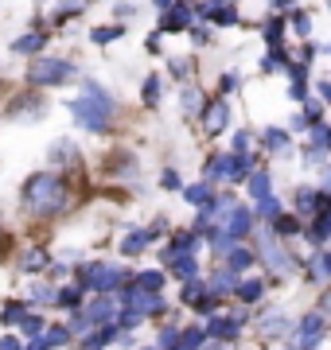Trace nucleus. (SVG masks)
<instances>
[{"instance_id":"nucleus-1","label":"nucleus","mask_w":331,"mask_h":350,"mask_svg":"<svg viewBox=\"0 0 331 350\" xmlns=\"http://www.w3.org/2000/svg\"><path fill=\"white\" fill-rule=\"evenodd\" d=\"M66 202H70V187H66L63 175L36 172V175L24 179V206L36 214V218H55V214H63Z\"/></svg>"},{"instance_id":"nucleus-2","label":"nucleus","mask_w":331,"mask_h":350,"mask_svg":"<svg viewBox=\"0 0 331 350\" xmlns=\"http://www.w3.org/2000/svg\"><path fill=\"white\" fill-rule=\"evenodd\" d=\"M70 113H75V121L86 129V133H109V125H114V113H117V101L105 94V86L86 82L82 98L70 101Z\"/></svg>"},{"instance_id":"nucleus-3","label":"nucleus","mask_w":331,"mask_h":350,"mask_svg":"<svg viewBox=\"0 0 331 350\" xmlns=\"http://www.w3.org/2000/svg\"><path fill=\"white\" fill-rule=\"evenodd\" d=\"M129 280H133V273H129V269H121V265H114V261H94V265H86V269L78 273V284H82V288H94L98 296L121 292Z\"/></svg>"},{"instance_id":"nucleus-4","label":"nucleus","mask_w":331,"mask_h":350,"mask_svg":"<svg viewBox=\"0 0 331 350\" xmlns=\"http://www.w3.org/2000/svg\"><path fill=\"white\" fill-rule=\"evenodd\" d=\"M27 82L31 86H63L70 78H78L75 63H66V59H55V55H36L31 63H27Z\"/></svg>"},{"instance_id":"nucleus-5","label":"nucleus","mask_w":331,"mask_h":350,"mask_svg":"<svg viewBox=\"0 0 331 350\" xmlns=\"http://www.w3.org/2000/svg\"><path fill=\"white\" fill-rule=\"evenodd\" d=\"M121 312H133L140 315V319H148V315H164L168 304L160 300V292H148V288H140L129 280L125 288H121Z\"/></svg>"},{"instance_id":"nucleus-6","label":"nucleus","mask_w":331,"mask_h":350,"mask_svg":"<svg viewBox=\"0 0 331 350\" xmlns=\"http://www.w3.org/2000/svg\"><path fill=\"white\" fill-rule=\"evenodd\" d=\"M114 315H117V300H114V296H94L82 312H75L70 331H94V327H105V323H114Z\"/></svg>"},{"instance_id":"nucleus-7","label":"nucleus","mask_w":331,"mask_h":350,"mask_svg":"<svg viewBox=\"0 0 331 350\" xmlns=\"http://www.w3.org/2000/svg\"><path fill=\"white\" fill-rule=\"evenodd\" d=\"M323 331H328V315L323 312L304 315V319H300V331H296V338H293V350H316Z\"/></svg>"},{"instance_id":"nucleus-8","label":"nucleus","mask_w":331,"mask_h":350,"mask_svg":"<svg viewBox=\"0 0 331 350\" xmlns=\"http://www.w3.org/2000/svg\"><path fill=\"white\" fill-rule=\"evenodd\" d=\"M254 226H257V214L250 211V206H242V202H234V211L218 222V230H226L234 241H242V238H250V234H254Z\"/></svg>"},{"instance_id":"nucleus-9","label":"nucleus","mask_w":331,"mask_h":350,"mask_svg":"<svg viewBox=\"0 0 331 350\" xmlns=\"http://www.w3.org/2000/svg\"><path fill=\"white\" fill-rule=\"evenodd\" d=\"M191 24H195V8H191V0H176V4H172V8H164V16H160V31H164V36L187 31Z\"/></svg>"},{"instance_id":"nucleus-10","label":"nucleus","mask_w":331,"mask_h":350,"mask_svg":"<svg viewBox=\"0 0 331 350\" xmlns=\"http://www.w3.org/2000/svg\"><path fill=\"white\" fill-rule=\"evenodd\" d=\"M257 257H261V261L273 269V276H277V273H280V276L296 273V261L284 253V245H277V241H273V234H265V238H261V253H257Z\"/></svg>"},{"instance_id":"nucleus-11","label":"nucleus","mask_w":331,"mask_h":350,"mask_svg":"<svg viewBox=\"0 0 331 350\" xmlns=\"http://www.w3.org/2000/svg\"><path fill=\"white\" fill-rule=\"evenodd\" d=\"M203 129L207 133H226L230 129V101L226 98L211 101V105L203 109Z\"/></svg>"},{"instance_id":"nucleus-12","label":"nucleus","mask_w":331,"mask_h":350,"mask_svg":"<svg viewBox=\"0 0 331 350\" xmlns=\"http://www.w3.org/2000/svg\"><path fill=\"white\" fill-rule=\"evenodd\" d=\"M203 179L215 187V183H230V152H218L203 163Z\"/></svg>"},{"instance_id":"nucleus-13","label":"nucleus","mask_w":331,"mask_h":350,"mask_svg":"<svg viewBox=\"0 0 331 350\" xmlns=\"http://www.w3.org/2000/svg\"><path fill=\"white\" fill-rule=\"evenodd\" d=\"M254 261H257V253L250 250V245H242V241H234V250L222 257V265H226L230 273H246V269H250Z\"/></svg>"},{"instance_id":"nucleus-14","label":"nucleus","mask_w":331,"mask_h":350,"mask_svg":"<svg viewBox=\"0 0 331 350\" xmlns=\"http://www.w3.org/2000/svg\"><path fill=\"white\" fill-rule=\"evenodd\" d=\"M304 238L312 241V245H323V241L331 238V206H323V211L316 214V222L304 226Z\"/></svg>"},{"instance_id":"nucleus-15","label":"nucleus","mask_w":331,"mask_h":350,"mask_svg":"<svg viewBox=\"0 0 331 350\" xmlns=\"http://www.w3.org/2000/svg\"><path fill=\"white\" fill-rule=\"evenodd\" d=\"M234 288H238V273H230L226 265H222V269H215V276H211V284H207V292L222 300V296H230Z\"/></svg>"},{"instance_id":"nucleus-16","label":"nucleus","mask_w":331,"mask_h":350,"mask_svg":"<svg viewBox=\"0 0 331 350\" xmlns=\"http://www.w3.org/2000/svg\"><path fill=\"white\" fill-rule=\"evenodd\" d=\"M195 250H199V234H176V238H172V245L164 250V261L172 265L176 257H183V253H195Z\"/></svg>"},{"instance_id":"nucleus-17","label":"nucleus","mask_w":331,"mask_h":350,"mask_svg":"<svg viewBox=\"0 0 331 350\" xmlns=\"http://www.w3.org/2000/svg\"><path fill=\"white\" fill-rule=\"evenodd\" d=\"M254 167H257L254 156H246V152H230V183H246Z\"/></svg>"},{"instance_id":"nucleus-18","label":"nucleus","mask_w":331,"mask_h":350,"mask_svg":"<svg viewBox=\"0 0 331 350\" xmlns=\"http://www.w3.org/2000/svg\"><path fill=\"white\" fill-rule=\"evenodd\" d=\"M148 241H153L148 230H129L125 238H121V253H125V257H137V253L148 250Z\"/></svg>"},{"instance_id":"nucleus-19","label":"nucleus","mask_w":331,"mask_h":350,"mask_svg":"<svg viewBox=\"0 0 331 350\" xmlns=\"http://www.w3.org/2000/svg\"><path fill=\"white\" fill-rule=\"evenodd\" d=\"M246 183H250V199H269V195H273V179H269V172H250V179H246Z\"/></svg>"},{"instance_id":"nucleus-20","label":"nucleus","mask_w":331,"mask_h":350,"mask_svg":"<svg viewBox=\"0 0 331 350\" xmlns=\"http://www.w3.org/2000/svg\"><path fill=\"white\" fill-rule=\"evenodd\" d=\"M183 199L203 211V206H211V199H215V187H211L207 179H203V183H191V187H183Z\"/></svg>"},{"instance_id":"nucleus-21","label":"nucleus","mask_w":331,"mask_h":350,"mask_svg":"<svg viewBox=\"0 0 331 350\" xmlns=\"http://www.w3.org/2000/svg\"><path fill=\"white\" fill-rule=\"evenodd\" d=\"M179 109H183V113H199V109H203V90L183 82V86H179Z\"/></svg>"},{"instance_id":"nucleus-22","label":"nucleus","mask_w":331,"mask_h":350,"mask_svg":"<svg viewBox=\"0 0 331 350\" xmlns=\"http://www.w3.org/2000/svg\"><path fill=\"white\" fill-rule=\"evenodd\" d=\"M261 292H265V280H257V276H250V280H238V288H234V296L246 304H257L261 300Z\"/></svg>"},{"instance_id":"nucleus-23","label":"nucleus","mask_w":331,"mask_h":350,"mask_svg":"<svg viewBox=\"0 0 331 350\" xmlns=\"http://www.w3.org/2000/svg\"><path fill=\"white\" fill-rule=\"evenodd\" d=\"M265 148L273 156H289L293 152V140H289V133H280V129H265Z\"/></svg>"},{"instance_id":"nucleus-24","label":"nucleus","mask_w":331,"mask_h":350,"mask_svg":"<svg viewBox=\"0 0 331 350\" xmlns=\"http://www.w3.org/2000/svg\"><path fill=\"white\" fill-rule=\"evenodd\" d=\"M43 43H47V36H43V31H31V36L16 39L12 51H16V55H39V51H43Z\"/></svg>"},{"instance_id":"nucleus-25","label":"nucleus","mask_w":331,"mask_h":350,"mask_svg":"<svg viewBox=\"0 0 331 350\" xmlns=\"http://www.w3.org/2000/svg\"><path fill=\"white\" fill-rule=\"evenodd\" d=\"M160 94H164V78L148 75L144 78V86H140V101H144V105H160Z\"/></svg>"},{"instance_id":"nucleus-26","label":"nucleus","mask_w":331,"mask_h":350,"mask_svg":"<svg viewBox=\"0 0 331 350\" xmlns=\"http://www.w3.org/2000/svg\"><path fill=\"white\" fill-rule=\"evenodd\" d=\"M269 226H273V234H280V238H293V234H300V230H304L296 214H277Z\"/></svg>"},{"instance_id":"nucleus-27","label":"nucleus","mask_w":331,"mask_h":350,"mask_svg":"<svg viewBox=\"0 0 331 350\" xmlns=\"http://www.w3.org/2000/svg\"><path fill=\"white\" fill-rule=\"evenodd\" d=\"M172 273H176L179 280H195V276H199V261H195V253L176 257V261H172Z\"/></svg>"},{"instance_id":"nucleus-28","label":"nucleus","mask_w":331,"mask_h":350,"mask_svg":"<svg viewBox=\"0 0 331 350\" xmlns=\"http://www.w3.org/2000/svg\"><path fill=\"white\" fill-rule=\"evenodd\" d=\"M75 156H78V148L70 140H55L51 148H47V160L51 163H75Z\"/></svg>"},{"instance_id":"nucleus-29","label":"nucleus","mask_w":331,"mask_h":350,"mask_svg":"<svg viewBox=\"0 0 331 350\" xmlns=\"http://www.w3.org/2000/svg\"><path fill=\"white\" fill-rule=\"evenodd\" d=\"M284 331H289V319H284L280 312H273V315L261 319V335L265 338H277V335H284Z\"/></svg>"},{"instance_id":"nucleus-30","label":"nucleus","mask_w":331,"mask_h":350,"mask_svg":"<svg viewBox=\"0 0 331 350\" xmlns=\"http://www.w3.org/2000/svg\"><path fill=\"white\" fill-rule=\"evenodd\" d=\"M121 36H125L121 24H105V27H94V31H90V39H94L98 47H105V43H114V39H121Z\"/></svg>"},{"instance_id":"nucleus-31","label":"nucleus","mask_w":331,"mask_h":350,"mask_svg":"<svg viewBox=\"0 0 331 350\" xmlns=\"http://www.w3.org/2000/svg\"><path fill=\"white\" fill-rule=\"evenodd\" d=\"M203 300H207V284L203 280H199V276H195V280H183V304H195V308H199Z\"/></svg>"},{"instance_id":"nucleus-32","label":"nucleus","mask_w":331,"mask_h":350,"mask_svg":"<svg viewBox=\"0 0 331 350\" xmlns=\"http://www.w3.org/2000/svg\"><path fill=\"white\" fill-rule=\"evenodd\" d=\"M133 284L148 288V292H160V288H164V273H160V269H144L140 276H133Z\"/></svg>"},{"instance_id":"nucleus-33","label":"nucleus","mask_w":331,"mask_h":350,"mask_svg":"<svg viewBox=\"0 0 331 350\" xmlns=\"http://www.w3.org/2000/svg\"><path fill=\"white\" fill-rule=\"evenodd\" d=\"M20 269H24V273H36V269H47V253H43V250H27L24 257H20Z\"/></svg>"},{"instance_id":"nucleus-34","label":"nucleus","mask_w":331,"mask_h":350,"mask_svg":"<svg viewBox=\"0 0 331 350\" xmlns=\"http://www.w3.org/2000/svg\"><path fill=\"white\" fill-rule=\"evenodd\" d=\"M82 292H86V288L82 284H75V288H63V292H59V308H70V312H78V304H82Z\"/></svg>"},{"instance_id":"nucleus-35","label":"nucleus","mask_w":331,"mask_h":350,"mask_svg":"<svg viewBox=\"0 0 331 350\" xmlns=\"http://www.w3.org/2000/svg\"><path fill=\"white\" fill-rule=\"evenodd\" d=\"M20 331H24V335H43V331H47V323H43V315H36V312H24V319H20Z\"/></svg>"},{"instance_id":"nucleus-36","label":"nucleus","mask_w":331,"mask_h":350,"mask_svg":"<svg viewBox=\"0 0 331 350\" xmlns=\"http://www.w3.org/2000/svg\"><path fill=\"white\" fill-rule=\"evenodd\" d=\"M289 24H293V31H296V36H300V39H308V36H312V16H308L304 8H296V12H293V20H289Z\"/></svg>"},{"instance_id":"nucleus-37","label":"nucleus","mask_w":331,"mask_h":350,"mask_svg":"<svg viewBox=\"0 0 331 350\" xmlns=\"http://www.w3.org/2000/svg\"><path fill=\"white\" fill-rule=\"evenodd\" d=\"M179 342H183V347H191V350H199L207 342V331H203V327H187V331H179Z\"/></svg>"},{"instance_id":"nucleus-38","label":"nucleus","mask_w":331,"mask_h":350,"mask_svg":"<svg viewBox=\"0 0 331 350\" xmlns=\"http://www.w3.org/2000/svg\"><path fill=\"white\" fill-rule=\"evenodd\" d=\"M284 27H289V24H284V20H277V16L265 24V43H269V47H277L280 39H284Z\"/></svg>"},{"instance_id":"nucleus-39","label":"nucleus","mask_w":331,"mask_h":350,"mask_svg":"<svg viewBox=\"0 0 331 350\" xmlns=\"http://www.w3.org/2000/svg\"><path fill=\"white\" fill-rule=\"evenodd\" d=\"M24 312H27V308L20 300H8L4 308H0V319H4V323H20V319H24Z\"/></svg>"},{"instance_id":"nucleus-40","label":"nucleus","mask_w":331,"mask_h":350,"mask_svg":"<svg viewBox=\"0 0 331 350\" xmlns=\"http://www.w3.org/2000/svg\"><path fill=\"white\" fill-rule=\"evenodd\" d=\"M257 218H265V222H273V218H277V214H280V202L277 199H273V195H269V199H261V202H257Z\"/></svg>"},{"instance_id":"nucleus-41","label":"nucleus","mask_w":331,"mask_h":350,"mask_svg":"<svg viewBox=\"0 0 331 350\" xmlns=\"http://www.w3.org/2000/svg\"><path fill=\"white\" fill-rule=\"evenodd\" d=\"M43 335H47V342H51V350H55V347H66V342H70V327H47Z\"/></svg>"},{"instance_id":"nucleus-42","label":"nucleus","mask_w":331,"mask_h":350,"mask_svg":"<svg viewBox=\"0 0 331 350\" xmlns=\"http://www.w3.org/2000/svg\"><path fill=\"white\" fill-rule=\"evenodd\" d=\"M31 300L36 304H55L59 300V292H55L51 284H31Z\"/></svg>"},{"instance_id":"nucleus-43","label":"nucleus","mask_w":331,"mask_h":350,"mask_svg":"<svg viewBox=\"0 0 331 350\" xmlns=\"http://www.w3.org/2000/svg\"><path fill=\"white\" fill-rule=\"evenodd\" d=\"M319 117H323V105L308 98V101H304V121H308V125H319Z\"/></svg>"},{"instance_id":"nucleus-44","label":"nucleus","mask_w":331,"mask_h":350,"mask_svg":"<svg viewBox=\"0 0 331 350\" xmlns=\"http://www.w3.org/2000/svg\"><path fill=\"white\" fill-rule=\"evenodd\" d=\"M176 347H179V331H176V327L160 331V347H156V350H176Z\"/></svg>"},{"instance_id":"nucleus-45","label":"nucleus","mask_w":331,"mask_h":350,"mask_svg":"<svg viewBox=\"0 0 331 350\" xmlns=\"http://www.w3.org/2000/svg\"><path fill=\"white\" fill-rule=\"evenodd\" d=\"M187 75H191V59H172V78H179V82H183Z\"/></svg>"},{"instance_id":"nucleus-46","label":"nucleus","mask_w":331,"mask_h":350,"mask_svg":"<svg viewBox=\"0 0 331 350\" xmlns=\"http://www.w3.org/2000/svg\"><path fill=\"white\" fill-rule=\"evenodd\" d=\"M250 144H254V133H250V129H238V133H234V152H246Z\"/></svg>"},{"instance_id":"nucleus-47","label":"nucleus","mask_w":331,"mask_h":350,"mask_svg":"<svg viewBox=\"0 0 331 350\" xmlns=\"http://www.w3.org/2000/svg\"><path fill=\"white\" fill-rule=\"evenodd\" d=\"M187 31H191V39H195V43H207V39H211V27H207V24H191Z\"/></svg>"},{"instance_id":"nucleus-48","label":"nucleus","mask_w":331,"mask_h":350,"mask_svg":"<svg viewBox=\"0 0 331 350\" xmlns=\"http://www.w3.org/2000/svg\"><path fill=\"white\" fill-rule=\"evenodd\" d=\"M289 98H293V101H308V98H312V94H308V82H293Z\"/></svg>"},{"instance_id":"nucleus-49","label":"nucleus","mask_w":331,"mask_h":350,"mask_svg":"<svg viewBox=\"0 0 331 350\" xmlns=\"http://www.w3.org/2000/svg\"><path fill=\"white\" fill-rule=\"evenodd\" d=\"M0 350H27V347L16 335H4V338H0Z\"/></svg>"},{"instance_id":"nucleus-50","label":"nucleus","mask_w":331,"mask_h":350,"mask_svg":"<svg viewBox=\"0 0 331 350\" xmlns=\"http://www.w3.org/2000/svg\"><path fill=\"white\" fill-rule=\"evenodd\" d=\"M27 350H51V342H47V335H36L27 342Z\"/></svg>"},{"instance_id":"nucleus-51","label":"nucleus","mask_w":331,"mask_h":350,"mask_svg":"<svg viewBox=\"0 0 331 350\" xmlns=\"http://www.w3.org/2000/svg\"><path fill=\"white\" fill-rule=\"evenodd\" d=\"M222 90H226V94H234V90H238V75H222Z\"/></svg>"},{"instance_id":"nucleus-52","label":"nucleus","mask_w":331,"mask_h":350,"mask_svg":"<svg viewBox=\"0 0 331 350\" xmlns=\"http://www.w3.org/2000/svg\"><path fill=\"white\" fill-rule=\"evenodd\" d=\"M164 187L168 191H179V175L176 172H164Z\"/></svg>"},{"instance_id":"nucleus-53","label":"nucleus","mask_w":331,"mask_h":350,"mask_svg":"<svg viewBox=\"0 0 331 350\" xmlns=\"http://www.w3.org/2000/svg\"><path fill=\"white\" fill-rule=\"evenodd\" d=\"M319 312H323V315H331V288L323 292V296H319Z\"/></svg>"},{"instance_id":"nucleus-54","label":"nucleus","mask_w":331,"mask_h":350,"mask_svg":"<svg viewBox=\"0 0 331 350\" xmlns=\"http://www.w3.org/2000/svg\"><path fill=\"white\" fill-rule=\"evenodd\" d=\"M319 94H323V101H328V105H331V82H328V78H323V82H319Z\"/></svg>"},{"instance_id":"nucleus-55","label":"nucleus","mask_w":331,"mask_h":350,"mask_svg":"<svg viewBox=\"0 0 331 350\" xmlns=\"http://www.w3.org/2000/svg\"><path fill=\"white\" fill-rule=\"evenodd\" d=\"M199 350H222V342H218V338H211V342H203Z\"/></svg>"},{"instance_id":"nucleus-56","label":"nucleus","mask_w":331,"mask_h":350,"mask_svg":"<svg viewBox=\"0 0 331 350\" xmlns=\"http://www.w3.org/2000/svg\"><path fill=\"white\" fill-rule=\"evenodd\" d=\"M156 8H160V12H164V8H172V4H176V0H153Z\"/></svg>"},{"instance_id":"nucleus-57","label":"nucleus","mask_w":331,"mask_h":350,"mask_svg":"<svg viewBox=\"0 0 331 350\" xmlns=\"http://www.w3.org/2000/svg\"><path fill=\"white\" fill-rule=\"evenodd\" d=\"M211 4H215V8H222V4H234V0H211Z\"/></svg>"},{"instance_id":"nucleus-58","label":"nucleus","mask_w":331,"mask_h":350,"mask_svg":"<svg viewBox=\"0 0 331 350\" xmlns=\"http://www.w3.org/2000/svg\"><path fill=\"white\" fill-rule=\"evenodd\" d=\"M176 350H191V347H183V342H179V347H176Z\"/></svg>"}]
</instances>
